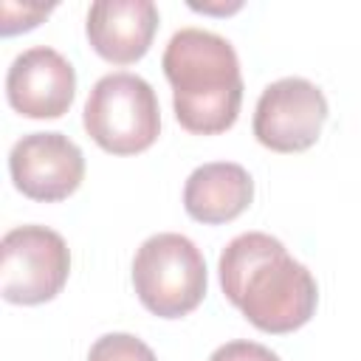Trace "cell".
I'll return each mask as SVG.
<instances>
[{"instance_id": "cell-1", "label": "cell", "mask_w": 361, "mask_h": 361, "mask_svg": "<svg viewBox=\"0 0 361 361\" xmlns=\"http://www.w3.org/2000/svg\"><path fill=\"white\" fill-rule=\"evenodd\" d=\"M217 271L226 299L262 333H293L316 310L313 274L265 231L237 234L223 248Z\"/></svg>"}, {"instance_id": "cell-2", "label": "cell", "mask_w": 361, "mask_h": 361, "mask_svg": "<svg viewBox=\"0 0 361 361\" xmlns=\"http://www.w3.org/2000/svg\"><path fill=\"white\" fill-rule=\"evenodd\" d=\"M164 73L172 85L175 118L183 130L214 135L237 121L243 73L234 45L203 28H180L164 51Z\"/></svg>"}, {"instance_id": "cell-3", "label": "cell", "mask_w": 361, "mask_h": 361, "mask_svg": "<svg viewBox=\"0 0 361 361\" xmlns=\"http://www.w3.org/2000/svg\"><path fill=\"white\" fill-rule=\"evenodd\" d=\"M133 285L149 313L161 319H180L206 296V259L183 234H152L135 251Z\"/></svg>"}, {"instance_id": "cell-4", "label": "cell", "mask_w": 361, "mask_h": 361, "mask_svg": "<svg viewBox=\"0 0 361 361\" xmlns=\"http://www.w3.org/2000/svg\"><path fill=\"white\" fill-rule=\"evenodd\" d=\"M82 121L104 152L135 155L149 149L161 133L158 96L152 85L135 73H107L90 87Z\"/></svg>"}, {"instance_id": "cell-5", "label": "cell", "mask_w": 361, "mask_h": 361, "mask_svg": "<svg viewBox=\"0 0 361 361\" xmlns=\"http://www.w3.org/2000/svg\"><path fill=\"white\" fill-rule=\"evenodd\" d=\"M71 251L48 226H17L0 240V293L14 305H42L68 282Z\"/></svg>"}, {"instance_id": "cell-6", "label": "cell", "mask_w": 361, "mask_h": 361, "mask_svg": "<svg viewBox=\"0 0 361 361\" xmlns=\"http://www.w3.org/2000/svg\"><path fill=\"white\" fill-rule=\"evenodd\" d=\"M327 121L322 87L302 76L271 82L254 107V135L274 152H302L319 141Z\"/></svg>"}, {"instance_id": "cell-7", "label": "cell", "mask_w": 361, "mask_h": 361, "mask_svg": "<svg viewBox=\"0 0 361 361\" xmlns=\"http://www.w3.org/2000/svg\"><path fill=\"white\" fill-rule=\"evenodd\" d=\"M8 172L25 197L56 203L79 189L85 155L62 133H28L11 147Z\"/></svg>"}, {"instance_id": "cell-8", "label": "cell", "mask_w": 361, "mask_h": 361, "mask_svg": "<svg viewBox=\"0 0 361 361\" xmlns=\"http://www.w3.org/2000/svg\"><path fill=\"white\" fill-rule=\"evenodd\" d=\"M6 96L25 118H59L76 96V71L59 51L34 45L14 56L6 73Z\"/></svg>"}, {"instance_id": "cell-9", "label": "cell", "mask_w": 361, "mask_h": 361, "mask_svg": "<svg viewBox=\"0 0 361 361\" xmlns=\"http://www.w3.org/2000/svg\"><path fill=\"white\" fill-rule=\"evenodd\" d=\"M158 28V6L152 0H96L87 11L90 48L113 62L130 65L141 59Z\"/></svg>"}, {"instance_id": "cell-10", "label": "cell", "mask_w": 361, "mask_h": 361, "mask_svg": "<svg viewBox=\"0 0 361 361\" xmlns=\"http://www.w3.org/2000/svg\"><path fill=\"white\" fill-rule=\"evenodd\" d=\"M254 200V180L248 169L231 161L197 166L183 186V209L192 220L217 226L240 217Z\"/></svg>"}, {"instance_id": "cell-11", "label": "cell", "mask_w": 361, "mask_h": 361, "mask_svg": "<svg viewBox=\"0 0 361 361\" xmlns=\"http://www.w3.org/2000/svg\"><path fill=\"white\" fill-rule=\"evenodd\" d=\"M87 361H158L155 353L133 333H104L93 341Z\"/></svg>"}, {"instance_id": "cell-12", "label": "cell", "mask_w": 361, "mask_h": 361, "mask_svg": "<svg viewBox=\"0 0 361 361\" xmlns=\"http://www.w3.org/2000/svg\"><path fill=\"white\" fill-rule=\"evenodd\" d=\"M51 11H54V6H31V3L20 6L14 0H3V6H0V14H3L0 31L6 37L17 34V31H28V28L39 25V20H45Z\"/></svg>"}, {"instance_id": "cell-13", "label": "cell", "mask_w": 361, "mask_h": 361, "mask_svg": "<svg viewBox=\"0 0 361 361\" xmlns=\"http://www.w3.org/2000/svg\"><path fill=\"white\" fill-rule=\"evenodd\" d=\"M209 361H279V355H276L274 350H268L265 344L237 338V341L220 344V347L209 355Z\"/></svg>"}]
</instances>
